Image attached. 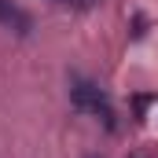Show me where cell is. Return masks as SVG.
<instances>
[{"mask_svg": "<svg viewBox=\"0 0 158 158\" xmlns=\"http://www.w3.org/2000/svg\"><path fill=\"white\" fill-rule=\"evenodd\" d=\"M0 22L11 26V30H19V33H30V30H33V19H30L22 7H15L11 0H0Z\"/></svg>", "mask_w": 158, "mask_h": 158, "instance_id": "cell-2", "label": "cell"}, {"mask_svg": "<svg viewBox=\"0 0 158 158\" xmlns=\"http://www.w3.org/2000/svg\"><path fill=\"white\" fill-rule=\"evenodd\" d=\"M129 158H155V155H147V151H136V155H129Z\"/></svg>", "mask_w": 158, "mask_h": 158, "instance_id": "cell-3", "label": "cell"}, {"mask_svg": "<svg viewBox=\"0 0 158 158\" xmlns=\"http://www.w3.org/2000/svg\"><path fill=\"white\" fill-rule=\"evenodd\" d=\"M70 99H74V107H77V110L96 114V118H103L107 125H114L110 99H107V92H103L99 85H92V81H85V77H74V81H70Z\"/></svg>", "mask_w": 158, "mask_h": 158, "instance_id": "cell-1", "label": "cell"}, {"mask_svg": "<svg viewBox=\"0 0 158 158\" xmlns=\"http://www.w3.org/2000/svg\"><path fill=\"white\" fill-rule=\"evenodd\" d=\"M55 4H88V0H55Z\"/></svg>", "mask_w": 158, "mask_h": 158, "instance_id": "cell-4", "label": "cell"}]
</instances>
